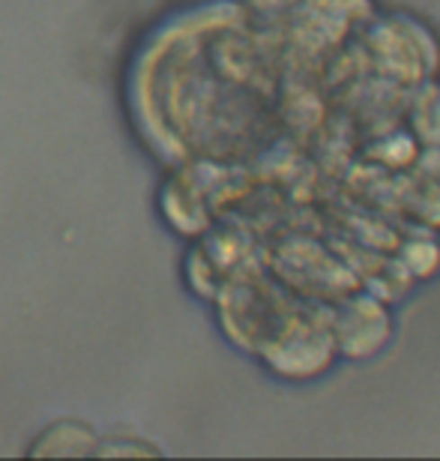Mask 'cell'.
<instances>
[{
    "label": "cell",
    "instance_id": "6da1fadb",
    "mask_svg": "<svg viewBox=\"0 0 440 461\" xmlns=\"http://www.w3.org/2000/svg\"><path fill=\"white\" fill-rule=\"evenodd\" d=\"M336 350L333 318L327 306H302L291 312V318L267 345V359L279 375L285 377H315L327 372Z\"/></svg>",
    "mask_w": 440,
    "mask_h": 461
},
{
    "label": "cell",
    "instance_id": "277c9868",
    "mask_svg": "<svg viewBox=\"0 0 440 461\" xmlns=\"http://www.w3.org/2000/svg\"><path fill=\"white\" fill-rule=\"evenodd\" d=\"M410 126L417 138L432 150H440V85L426 87L410 108Z\"/></svg>",
    "mask_w": 440,
    "mask_h": 461
},
{
    "label": "cell",
    "instance_id": "3957f363",
    "mask_svg": "<svg viewBox=\"0 0 440 461\" xmlns=\"http://www.w3.org/2000/svg\"><path fill=\"white\" fill-rule=\"evenodd\" d=\"M408 201L414 204L419 219H426L428 225H440V150H428L426 159H419Z\"/></svg>",
    "mask_w": 440,
    "mask_h": 461
},
{
    "label": "cell",
    "instance_id": "7a4b0ae2",
    "mask_svg": "<svg viewBox=\"0 0 440 461\" xmlns=\"http://www.w3.org/2000/svg\"><path fill=\"white\" fill-rule=\"evenodd\" d=\"M329 318H333L336 350L351 359L381 354L392 336L390 312L372 294H345L342 303L329 309Z\"/></svg>",
    "mask_w": 440,
    "mask_h": 461
}]
</instances>
